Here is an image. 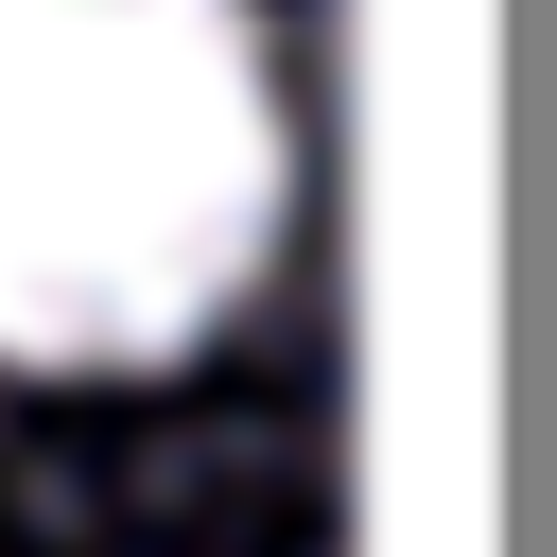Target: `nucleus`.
I'll list each match as a JSON object with an SVG mask.
<instances>
[{
    "instance_id": "nucleus-1",
    "label": "nucleus",
    "mask_w": 557,
    "mask_h": 557,
    "mask_svg": "<svg viewBox=\"0 0 557 557\" xmlns=\"http://www.w3.org/2000/svg\"><path fill=\"white\" fill-rule=\"evenodd\" d=\"M296 209L261 0H0V366L122 383L209 348Z\"/></svg>"
}]
</instances>
